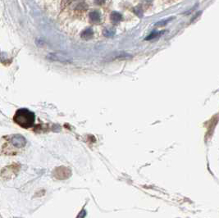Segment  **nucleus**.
<instances>
[{
    "label": "nucleus",
    "mask_w": 219,
    "mask_h": 218,
    "mask_svg": "<svg viewBox=\"0 0 219 218\" xmlns=\"http://www.w3.org/2000/svg\"><path fill=\"white\" fill-rule=\"evenodd\" d=\"M93 35H94V32L93 30L91 28H87V29H85L83 32L81 33V38L84 39H90L92 37H93Z\"/></svg>",
    "instance_id": "nucleus-6"
},
{
    "label": "nucleus",
    "mask_w": 219,
    "mask_h": 218,
    "mask_svg": "<svg viewBox=\"0 0 219 218\" xmlns=\"http://www.w3.org/2000/svg\"><path fill=\"white\" fill-rule=\"evenodd\" d=\"M134 12L135 14L137 15V16H139L140 17H141L142 16H143V10H142V8L140 6H137V7H135L134 8Z\"/></svg>",
    "instance_id": "nucleus-9"
},
{
    "label": "nucleus",
    "mask_w": 219,
    "mask_h": 218,
    "mask_svg": "<svg viewBox=\"0 0 219 218\" xmlns=\"http://www.w3.org/2000/svg\"><path fill=\"white\" fill-rule=\"evenodd\" d=\"M110 19H111V21L113 22V23L117 24V23H119L120 21H122V16L120 14L119 12H113L111 13Z\"/></svg>",
    "instance_id": "nucleus-5"
},
{
    "label": "nucleus",
    "mask_w": 219,
    "mask_h": 218,
    "mask_svg": "<svg viewBox=\"0 0 219 218\" xmlns=\"http://www.w3.org/2000/svg\"><path fill=\"white\" fill-rule=\"evenodd\" d=\"M103 35L106 37H112L115 35V30L113 29H105L103 30Z\"/></svg>",
    "instance_id": "nucleus-8"
},
{
    "label": "nucleus",
    "mask_w": 219,
    "mask_h": 218,
    "mask_svg": "<svg viewBox=\"0 0 219 218\" xmlns=\"http://www.w3.org/2000/svg\"><path fill=\"white\" fill-rule=\"evenodd\" d=\"M85 215H86V212H85V210H82L79 215L77 216V217H85Z\"/></svg>",
    "instance_id": "nucleus-11"
},
{
    "label": "nucleus",
    "mask_w": 219,
    "mask_h": 218,
    "mask_svg": "<svg viewBox=\"0 0 219 218\" xmlns=\"http://www.w3.org/2000/svg\"><path fill=\"white\" fill-rule=\"evenodd\" d=\"M106 0H94V3L97 5H103V3H105Z\"/></svg>",
    "instance_id": "nucleus-10"
},
{
    "label": "nucleus",
    "mask_w": 219,
    "mask_h": 218,
    "mask_svg": "<svg viewBox=\"0 0 219 218\" xmlns=\"http://www.w3.org/2000/svg\"><path fill=\"white\" fill-rule=\"evenodd\" d=\"M162 33L163 32H157V31H154V32H152L150 35L148 36V37H146L145 39L146 40H151V39H154L158 38V36H160L162 35Z\"/></svg>",
    "instance_id": "nucleus-7"
},
{
    "label": "nucleus",
    "mask_w": 219,
    "mask_h": 218,
    "mask_svg": "<svg viewBox=\"0 0 219 218\" xmlns=\"http://www.w3.org/2000/svg\"><path fill=\"white\" fill-rule=\"evenodd\" d=\"M90 19L91 22L93 23H99L100 22V12H97V11H94L90 13Z\"/></svg>",
    "instance_id": "nucleus-4"
},
{
    "label": "nucleus",
    "mask_w": 219,
    "mask_h": 218,
    "mask_svg": "<svg viewBox=\"0 0 219 218\" xmlns=\"http://www.w3.org/2000/svg\"><path fill=\"white\" fill-rule=\"evenodd\" d=\"M47 58L52 60V61H58L60 62H63V63H71L72 60L70 57L67 55H65L63 53H60V52H55V53H50L47 56Z\"/></svg>",
    "instance_id": "nucleus-2"
},
{
    "label": "nucleus",
    "mask_w": 219,
    "mask_h": 218,
    "mask_svg": "<svg viewBox=\"0 0 219 218\" xmlns=\"http://www.w3.org/2000/svg\"><path fill=\"white\" fill-rule=\"evenodd\" d=\"M11 143L16 148H23L27 144V140L21 134H14L11 138Z\"/></svg>",
    "instance_id": "nucleus-3"
},
{
    "label": "nucleus",
    "mask_w": 219,
    "mask_h": 218,
    "mask_svg": "<svg viewBox=\"0 0 219 218\" xmlns=\"http://www.w3.org/2000/svg\"><path fill=\"white\" fill-rule=\"evenodd\" d=\"M35 119V114L27 108H21L17 110L13 116V121L21 127L25 129L31 127L34 125Z\"/></svg>",
    "instance_id": "nucleus-1"
},
{
    "label": "nucleus",
    "mask_w": 219,
    "mask_h": 218,
    "mask_svg": "<svg viewBox=\"0 0 219 218\" xmlns=\"http://www.w3.org/2000/svg\"><path fill=\"white\" fill-rule=\"evenodd\" d=\"M169 21H171V19H168V21H159L158 23H157V26H163V25H165L166 23H167Z\"/></svg>",
    "instance_id": "nucleus-12"
}]
</instances>
